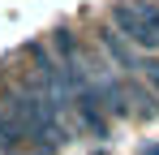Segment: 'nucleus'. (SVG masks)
Instances as JSON below:
<instances>
[{"label":"nucleus","instance_id":"4","mask_svg":"<svg viewBox=\"0 0 159 155\" xmlns=\"http://www.w3.org/2000/svg\"><path fill=\"white\" fill-rule=\"evenodd\" d=\"M0 151H4V155L34 151V147H30V134H26L22 125H17V116H13V112H9L4 103H0Z\"/></svg>","mask_w":159,"mask_h":155},{"label":"nucleus","instance_id":"6","mask_svg":"<svg viewBox=\"0 0 159 155\" xmlns=\"http://www.w3.org/2000/svg\"><path fill=\"white\" fill-rule=\"evenodd\" d=\"M142 155H159V147H146V151H142Z\"/></svg>","mask_w":159,"mask_h":155},{"label":"nucleus","instance_id":"2","mask_svg":"<svg viewBox=\"0 0 159 155\" xmlns=\"http://www.w3.org/2000/svg\"><path fill=\"white\" fill-rule=\"evenodd\" d=\"M99 48H103V56L116 65V69H125L129 78H138V69H142V56H146V52H138L129 39H125V35H116V26L99 30Z\"/></svg>","mask_w":159,"mask_h":155},{"label":"nucleus","instance_id":"5","mask_svg":"<svg viewBox=\"0 0 159 155\" xmlns=\"http://www.w3.org/2000/svg\"><path fill=\"white\" fill-rule=\"evenodd\" d=\"M138 78H142V82H146V86L159 95V56H151V52H146V56H142V69H138Z\"/></svg>","mask_w":159,"mask_h":155},{"label":"nucleus","instance_id":"1","mask_svg":"<svg viewBox=\"0 0 159 155\" xmlns=\"http://www.w3.org/2000/svg\"><path fill=\"white\" fill-rule=\"evenodd\" d=\"M107 17L116 26V35H125L138 52H159V4H151V0H116Z\"/></svg>","mask_w":159,"mask_h":155},{"label":"nucleus","instance_id":"7","mask_svg":"<svg viewBox=\"0 0 159 155\" xmlns=\"http://www.w3.org/2000/svg\"><path fill=\"white\" fill-rule=\"evenodd\" d=\"M99 155H103V151H99Z\"/></svg>","mask_w":159,"mask_h":155},{"label":"nucleus","instance_id":"3","mask_svg":"<svg viewBox=\"0 0 159 155\" xmlns=\"http://www.w3.org/2000/svg\"><path fill=\"white\" fill-rule=\"evenodd\" d=\"M125 95H129V116H142V121H155L159 116V95L142 78H125Z\"/></svg>","mask_w":159,"mask_h":155}]
</instances>
